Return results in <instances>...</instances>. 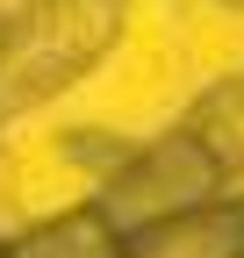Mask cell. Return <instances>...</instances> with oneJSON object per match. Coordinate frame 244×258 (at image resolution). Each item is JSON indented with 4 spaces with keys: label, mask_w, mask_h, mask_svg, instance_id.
<instances>
[{
    "label": "cell",
    "mask_w": 244,
    "mask_h": 258,
    "mask_svg": "<svg viewBox=\"0 0 244 258\" xmlns=\"http://www.w3.org/2000/svg\"><path fill=\"white\" fill-rule=\"evenodd\" d=\"M130 0H15L0 8V115H29L115 50Z\"/></svg>",
    "instance_id": "6da1fadb"
},
{
    "label": "cell",
    "mask_w": 244,
    "mask_h": 258,
    "mask_svg": "<svg viewBox=\"0 0 244 258\" xmlns=\"http://www.w3.org/2000/svg\"><path fill=\"white\" fill-rule=\"evenodd\" d=\"M137 258H244V201H201L137 230Z\"/></svg>",
    "instance_id": "7a4b0ae2"
}]
</instances>
